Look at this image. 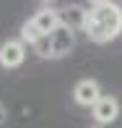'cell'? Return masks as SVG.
I'll return each instance as SVG.
<instances>
[{"mask_svg": "<svg viewBox=\"0 0 122 128\" xmlns=\"http://www.w3.org/2000/svg\"><path fill=\"white\" fill-rule=\"evenodd\" d=\"M86 3L94 8V5H104V3H112V0H86Z\"/></svg>", "mask_w": 122, "mask_h": 128, "instance_id": "9", "label": "cell"}, {"mask_svg": "<svg viewBox=\"0 0 122 128\" xmlns=\"http://www.w3.org/2000/svg\"><path fill=\"white\" fill-rule=\"evenodd\" d=\"M91 115H94L96 126H109V123H114V120L120 118V102L114 100V97L104 94L101 100L91 107Z\"/></svg>", "mask_w": 122, "mask_h": 128, "instance_id": "6", "label": "cell"}, {"mask_svg": "<svg viewBox=\"0 0 122 128\" xmlns=\"http://www.w3.org/2000/svg\"><path fill=\"white\" fill-rule=\"evenodd\" d=\"M88 128H104V126H88Z\"/></svg>", "mask_w": 122, "mask_h": 128, "instance_id": "10", "label": "cell"}, {"mask_svg": "<svg viewBox=\"0 0 122 128\" xmlns=\"http://www.w3.org/2000/svg\"><path fill=\"white\" fill-rule=\"evenodd\" d=\"M86 13H88V8H83V5H65V8L60 10V24L73 29V32H83L86 26Z\"/></svg>", "mask_w": 122, "mask_h": 128, "instance_id": "7", "label": "cell"}, {"mask_svg": "<svg viewBox=\"0 0 122 128\" xmlns=\"http://www.w3.org/2000/svg\"><path fill=\"white\" fill-rule=\"evenodd\" d=\"M83 34L88 37V42H96V44H107L117 39L122 34V5L112 0V3L88 8Z\"/></svg>", "mask_w": 122, "mask_h": 128, "instance_id": "1", "label": "cell"}, {"mask_svg": "<svg viewBox=\"0 0 122 128\" xmlns=\"http://www.w3.org/2000/svg\"><path fill=\"white\" fill-rule=\"evenodd\" d=\"M101 86L94 78H81L78 84L73 86V100L81 104V107H94V104L101 100Z\"/></svg>", "mask_w": 122, "mask_h": 128, "instance_id": "5", "label": "cell"}, {"mask_svg": "<svg viewBox=\"0 0 122 128\" xmlns=\"http://www.w3.org/2000/svg\"><path fill=\"white\" fill-rule=\"evenodd\" d=\"M75 47V32L73 29H68V26H57L52 34H47L44 39H39L37 44H34V50H37V55L39 58H65V55H70Z\"/></svg>", "mask_w": 122, "mask_h": 128, "instance_id": "3", "label": "cell"}, {"mask_svg": "<svg viewBox=\"0 0 122 128\" xmlns=\"http://www.w3.org/2000/svg\"><path fill=\"white\" fill-rule=\"evenodd\" d=\"M57 26H60V10L47 5V8L37 10V13H34L31 18L21 26V39H24L26 44H31V47H34L39 39H44L47 34H52Z\"/></svg>", "mask_w": 122, "mask_h": 128, "instance_id": "2", "label": "cell"}, {"mask_svg": "<svg viewBox=\"0 0 122 128\" xmlns=\"http://www.w3.org/2000/svg\"><path fill=\"white\" fill-rule=\"evenodd\" d=\"M5 120H8V107H5V104L0 102V126H3Z\"/></svg>", "mask_w": 122, "mask_h": 128, "instance_id": "8", "label": "cell"}, {"mask_svg": "<svg viewBox=\"0 0 122 128\" xmlns=\"http://www.w3.org/2000/svg\"><path fill=\"white\" fill-rule=\"evenodd\" d=\"M44 3H55V0H44Z\"/></svg>", "mask_w": 122, "mask_h": 128, "instance_id": "11", "label": "cell"}, {"mask_svg": "<svg viewBox=\"0 0 122 128\" xmlns=\"http://www.w3.org/2000/svg\"><path fill=\"white\" fill-rule=\"evenodd\" d=\"M24 60H26L24 39H5L0 44V68H18Z\"/></svg>", "mask_w": 122, "mask_h": 128, "instance_id": "4", "label": "cell"}]
</instances>
